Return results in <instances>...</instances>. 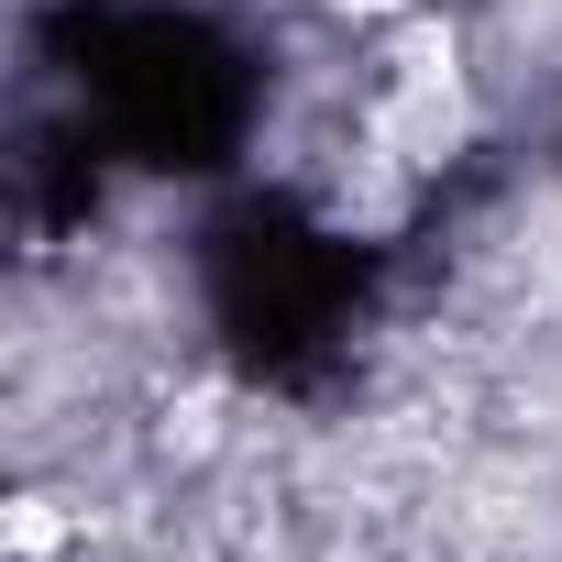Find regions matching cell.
Segmentation results:
<instances>
[{"label": "cell", "instance_id": "1", "mask_svg": "<svg viewBox=\"0 0 562 562\" xmlns=\"http://www.w3.org/2000/svg\"><path fill=\"white\" fill-rule=\"evenodd\" d=\"M342 12H364V23H386V12H408V0H342Z\"/></svg>", "mask_w": 562, "mask_h": 562}]
</instances>
